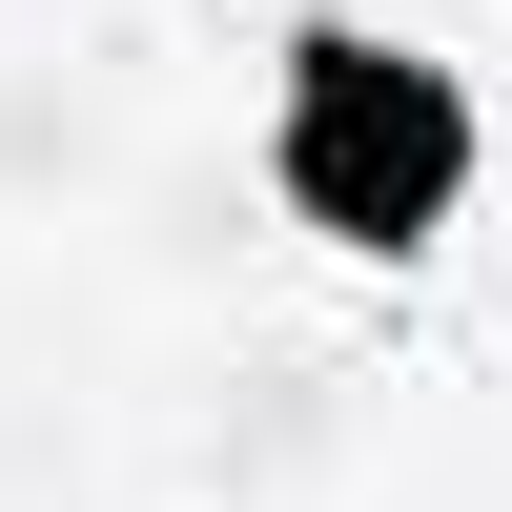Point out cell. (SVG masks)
<instances>
[{
  "instance_id": "1",
  "label": "cell",
  "mask_w": 512,
  "mask_h": 512,
  "mask_svg": "<svg viewBox=\"0 0 512 512\" xmlns=\"http://www.w3.org/2000/svg\"><path fill=\"white\" fill-rule=\"evenodd\" d=\"M82 164H103V123L62 82H0V185H82Z\"/></svg>"
}]
</instances>
